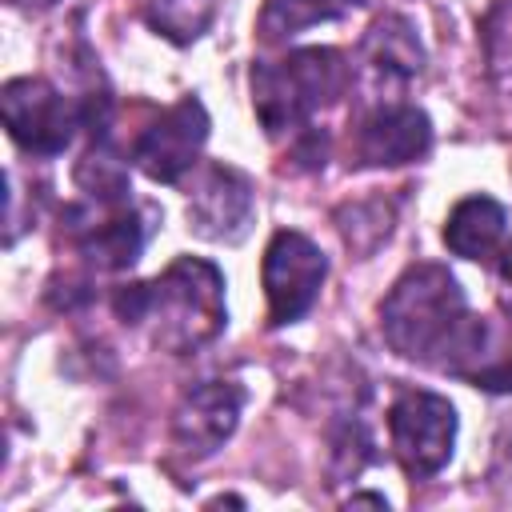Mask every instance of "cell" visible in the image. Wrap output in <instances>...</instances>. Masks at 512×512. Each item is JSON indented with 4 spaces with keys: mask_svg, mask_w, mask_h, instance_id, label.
<instances>
[{
    "mask_svg": "<svg viewBox=\"0 0 512 512\" xmlns=\"http://www.w3.org/2000/svg\"><path fill=\"white\" fill-rule=\"evenodd\" d=\"M212 12H216V0H148L144 4L148 24L172 44H192L212 24Z\"/></svg>",
    "mask_w": 512,
    "mask_h": 512,
    "instance_id": "cell-16",
    "label": "cell"
},
{
    "mask_svg": "<svg viewBox=\"0 0 512 512\" xmlns=\"http://www.w3.org/2000/svg\"><path fill=\"white\" fill-rule=\"evenodd\" d=\"M208 140V112L196 96L176 100L164 108L136 140V168L156 184H176L200 156Z\"/></svg>",
    "mask_w": 512,
    "mask_h": 512,
    "instance_id": "cell-7",
    "label": "cell"
},
{
    "mask_svg": "<svg viewBox=\"0 0 512 512\" xmlns=\"http://www.w3.org/2000/svg\"><path fill=\"white\" fill-rule=\"evenodd\" d=\"M252 180L232 164H208L188 196V228L216 244H240L252 228Z\"/></svg>",
    "mask_w": 512,
    "mask_h": 512,
    "instance_id": "cell-8",
    "label": "cell"
},
{
    "mask_svg": "<svg viewBox=\"0 0 512 512\" xmlns=\"http://www.w3.org/2000/svg\"><path fill=\"white\" fill-rule=\"evenodd\" d=\"M432 144V120L412 104H384L368 112L356 128V164L364 168H396L420 160Z\"/></svg>",
    "mask_w": 512,
    "mask_h": 512,
    "instance_id": "cell-11",
    "label": "cell"
},
{
    "mask_svg": "<svg viewBox=\"0 0 512 512\" xmlns=\"http://www.w3.org/2000/svg\"><path fill=\"white\" fill-rule=\"evenodd\" d=\"M8 4H16V8H24V12H44V8H52L56 0H8Z\"/></svg>",
    "mask_w": 512,
    "mask_h": 512,
    "instance_id": "cell-19",
    "label": "cell"
},
{
    "mask_svg": "<svg viewBox=\"0 0 512 512\" xmlns=\"http://www.w3.org/2000/svg\"><path fill=\"white\" fill-rule=\"evenodd\" d=\"M500 308L504 312H512V244L504 248V256H500Z\"/></svg>",
    "mask_w": 512,
    "mask_h": 512,
    "instance_id": "cell-17",
    "label": "cell"
},
{
    "mask_svg": "<svg viewBox=\"0 0 512 512\" xmlns=\"http://www.w3.org/2000/svg\"><path fill=\"white\" fill-rule=\"evenodd\" d=\"M508 228V212L492 196H468L460 200L444 220V244L464 260H488Z\"/></svg>",
    "mask_w": 512,
    "mask_h": 512,
    "instance_id": "cell-12",
    "label": "cell"
},
{
    "mask_svg": "<svg viewBox=\"0 0 512 512\" xmlns=\"http://www.w3.org/2000/svg\"><path fill=\"white\" fill-rule=\"evenodd\" d=\"M240 404H244V392L232 380H204V384L188 388L172 412L176 448L192 460L212 456L232 436V428L240 420Z\"/></svg>",
    "mask_w": 512,
    "mask_h": 512,
    "instance_id": "cell-10",
    "label": "cell"
},
{
    "mask_svg": "<svg viewBox=\"0 0 512 512\" xmlns=\"http://www.w3.org/2000/svg\"><path fill=\"white\" fill-rule=\"evenodd\" d=\"M96 100H104V96L68 100L56 84H48L40 76H16L0 92V116H4L8 136L24 152L56 156L72 144L76 128L96 132V124H104V112H96Z\"/></svg>",
    "mask_w": 512,
    "mask_h": 512,
    "instance_id": "cell-4",
    "label": "cell"
},
{
    "mask_svg": "<svg viewBox=\"0 0 512 512\" xmlns=\"http://www.w3.org/2000/svg\"><path fill=\"white\" fill-rule=\"evenodd\" d=\"M112 304L124 324L148 328V340L172 356L204 348L228 320L224 276L212 260L200 256H180L156 280L120 288Z\"/></svg>",
    "mask_w": 512,
    "mask_h": 512,
    "instance_id": "cell-2",
    "label": "cell"
},
{
    "mask_svg": "<svg viewBox=\"0 0 512 512\" xmlns=\"http://www.w3.org/2000/svg\"><path fill=\"white\" fill-rule=\"evenodd\" d=\"M76 184L88 192V200L96 204H128V168L116 152H108L104 144L88 148L84 160L76 164Z\"/></svg>",
    "mask_w": 512,
    "mask_h": 512,
    "instance_id": "cell-15",
    "label": "cell"
},
{
    "mask_svg": "<svg viewBox=\"0 0 512 512\" xmlns=\"http://www.w3.org/2000/svg\"><path fill=\"white\" fill-rule=\"evenodd\" d=\"M496 456L512 468V412H508V416H504V424L496 428Z\"/></svg>",
    "mask_w": 512,
    "mask_h": 512,
    "instance_id": "cell-18",
    "label": "cell"
},
{
    "mask_svg": "<svg viewBox=\"0 0 512 512\" xmlns=\"http://www.w3.org/2000/svg\"><path fill=\"white\" fill-rule=\"evenodd\" d=\"M68 236L76 252L100 272L132 268L144 252V224L128 204L92 200L88 208H68Z\"/></svg>",
    "mask_w": 512,
    "mask_h": 512,
    "instance_id": "cell-9",
    "label": "cell"
},
{
    "mask_svg": "<svg viewBox=\"0 0 512 512\" xmlns=\"http://www.w3.org/2000/svg\"><path fill=\"white\" fill-rule=\"evenodd\" d=\"M260 276L268 296V324L284 328V324H296L316 304L328 276V260L304 232L280 228L264 248Z\"/></svg>",
    "mask_w": 512,
    "mask_h": 512,
    "instance_id": "cell-6",
    "label": "cell"
},
{
    "mask_svg": "<svg viewBox=\"0 0 512 512\" xmlns=\"http://www.w3.org/2000/svg\"><path fill=\"white\" fill-rule=\"evenodd\" d=\"M380 328L392 352L404 360L432 364L464 380L476 372L496 332L468 312L456 276L440 264H416L392 284V292L380 300Z\"/></svg>",
    "mask_w": 512,
    "mask_h": 512,
    "instance_id": "cell-1",
    "label": "cell"
},
{
    "mask_svg": "<svg viewBox=\"0 0 512 512\" xmlns=\"http://www.w3.org/2000/svg\"><path fill=\"white\" fill-rule=\"evenodd\" d=\"M388 436L400 468L412 480L436 476L452 460L456 444V408L424 388H408L388 408Z\"/></svg>",
    "mask_w": 512,
    "mask_h": 512,
    "instance_id": "cell-5",
    "label": "cell"
},
{
    "mask_svg": "<svg viewBox=\"0 0 512 512\" xmlns=\"http://www.w3.org/2000/svg\"><path fill=\"white\" fill-rule=\"evenodd\" d=\"M352 504H376V508H388V500L376 496V492H360V496H352Z\"/></svg>",
    "mask_w": 512,
    "mask_h": 512,
    "instance_id": "cell-20",
    "label": "cell"
},
{
    "mask_svg": "<svg viewBox=\"0 0 512 512\" xmlns=\"http://www.w3.org/2000/svg\"><path fill=\"white\" fill-rule=\"evenodd\" d=\"M348 76V60L336 48H296L284 60L252 64V108L268 136L304 132L312 112L344 96Z\"/></svg>",
    "mask_w": 512,
    "mask_h": 512,
    "instance_id": "cell-3",
    "label": "cell"
},
{
    "mask_svg": "<svg viewBox=\"0 0 512 512\" xmlns=\"http://www.w3.org/2000/svg\"><path fill=\"white\" fill-rule=\"evenodd\" d=\"M364 64L384 80H412L424 64L416 28L404 16H384L364 36Z\"/></svg>",
    "mask_w": 512,
    "mask_h": 512,
    "instance_id": "cell-13",
    "label": "cell"
},
{
    "mask_svg": "<svg viewBox=\"0 0 512 512\" xmlns=\"http://www.w3.org/2000/svg\"><path fill=\"white\" fill-rule=\"evenodd\" d=\"M360 4L364 0H268V8L260 16V32L268 40H284V36H296L300 28L340 20Z\"/></svg>",
    "mask_w": 512,
    "mask_h": 512,
    "instance_id": "cell-14",
    "label": "cell"
}]
</instances>
